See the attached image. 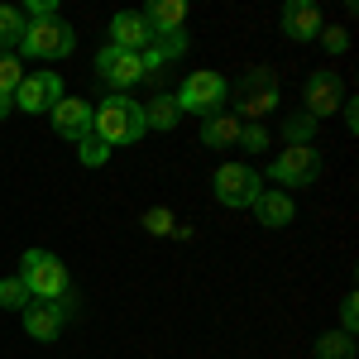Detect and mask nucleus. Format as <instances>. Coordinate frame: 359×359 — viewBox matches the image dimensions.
I'll use <instances>...</instances> for the list:
<instances>
[{
	"instance_id": "f257e3e1",
	"label": "nucleus",
	"mask_w": 359,
	"mask_h": 359,
	"mask_svg": "<svg viewBox=\"0 0 359 359\" xmlns=\"http://www.w3.org/2000/svg\"><path fill=\"white\" fill-rule=\"evenodd\" d=\"M91 135L106 139V144H139V139L149 135V125H144V106L130 101V96H106L101 106H91Z\"/></svg>"
},
{
	"instance_id": "f03ea898",
	"label": "nucleus",
	"mask_w": 359,
	"mask_h": 359,
	"mask_svg": "<svg viewBox=\"0 0 359 359\" xmlns=\"http://www.w3.org/2000/svg\"><path fill=\"white\" fill-rule=\"evenodd\" d=\"M20 283L29 287V297H39V302H62L67 297V269H62V259L48 254V249H25Z\"/></svg>"
},
{
	"instance_id": "7ed1b4c3",
	"label": "nucleus",
	"mask_w": 359,
	"mask_h": 359,
	"mask_svg": "<svg viewBox=\"0 0 359 359\" xmlns=\"http://www.w3.org/2000/svg\"><path fill=\"white\" fill-rule=\"evenodd\" d=\"M211 192H216V201L221 206H230V211H245V206H254L259 201V192H264V172L254 163H221L216 168V177H211Z\"/></svg>"
},
{
	"instance_id": "20e7f679",
	"label": "nucleus",
	"mask_w": 359,
	"mask_h": 359,
	"mask_svg": "<svg viewBox=\"0 0 359 359\" xmlns=\"http://www.w3.org/2000/svg\"><path fill=\"white\" fill-rule=\"evenodd\" d=\"M269 177H273L283 192H297V187H311L316 177H321V154L311 149V144H287L283 154H278L273 163H269Z\"/></svg>"
},
{
	"instance_id": "39448f33",
	"label": "nucleus",
	"mask_w": 359,
	"mask_h": 359,
	"mask_svg": "<svg viewBox=\"0 0 359 359\" xmlns=\"http://www.w3.org/2000/svg\"><path fill=\"white\" fill-rule=\"evenodd\" d=\"M20 48H25L29 57L53 62V57H67L72 48H77V34H72V25H67V20H57V15H53V20H29Z\"/></svg>"
},
{
	"instance_id": "423d86ee",
	"label": "nucleus",
	"mask_w": 359,
	"mask_h": 359,
	"mask_svg": "<svg viewBox=\"0 0 359 359\" xmlns=\"http://www.w3.org/2000/svg\"><path fill=\"white\" fill-rule=\"evenodd\" d=\"M225 101H230V86H225L221 72H192L187 82H182V91H177V111L187 115H221Z\"/></svg>"
},
{
	"instance_id": "0eeeda50",
	"label": "nucleus",
	"mask_w": 359,
	"mask_h": 359,
	"mask_svg": "<svg viewBox=\"0 0 359 359\" xmlns=\"http://www.w3.org/2000/svg\"><path fill=\"white\" fill-rule=\"evenodd\" d=\"M230 96H235V111L254 115V125H259V115H273L278 111V77H273V67H254V72H245L240 86H235Z\"/></svg>"
},
{
	"instance_id": "6e6552de",
	"label": "nucleus",
	"mask_w": 359,
	"mask_h": 359,
	"mask_svg": "<svg viewBox=\"0 0 359 359\" xmlns=\"http://www.w3.org/2000/svg\"><path fill=\"white\" fill-rule=\"evenodd\" d=\"M302 101H306V115L321 125L326 115H335L345 106V77H335L331 67H321V72H311L302 86Z\"/></svg>"
},
{
	"instance_id": "1a4fd4ad",
	"label": "nucleus",
	"mask_w": 359,
	"mask_h": 359,
	"mask_svg": "<svg viewBox=\"0 0 359 359\" xmlns=\"http://www.w3.org/2000/svg\"><path fill=\"white\" fill-rule=\"evenodd\" d=\"M57 101H62V77L57 72H25V82L15 86V106L25 115H43V111H53Z\"/></svg>"
},
{
	"instance_id": "9d476101",
	"label": "nucleus",
	"mask_w": 359,
	"mask_h": 359,
	"mask_svg": "<svg viewBox=\"0 0 359 359\" xmlns=\"http://www.w3.org/2000/svg\"><path fill=\"white\" fill-rule=\"evenodd\" d=\"M96 72H101V77L115 86V96H125L130 86L149 82V67H144V57H139V53H120V48H111V43L96 53Z\"/></svg>"
},
{
	"instance_id": "9b49d317",
	"label": "nucleus",
	"mask_w": 359,
	"mask_h": 359,
	"mask_svg": "<svg viewBox=\"0 0 359 359\" xmlns=\"http://www.w3.org/2000/svg\"><path fill=\"white\" fill-rule=\"evenodd\" d=\"M149 43H154V29H149V20L139 10L111 15V48H120V53H144Z\"/></svg>"
},
{
	"instance_id": "f8f14e48",
	"label": "nucleus",
	"mask_w": 359,
	"mask_h": 359,
	"mask_svg": "<svg viewBox=\"0 0 359 359\" xmlns=\"http://www.w3.org/2000/svg\"><path fill=\"white\" fill-rule=\"evenodd\" d=\"M278 25H283V34H287L292 43H311L326 20H321V10H316L311 0H287L283 15H278Z\"/></svg>"
},
{
	"instance_id": "ddd939ff",
	"label": "nucleus",
	"mask_w": 359,
	"mask_h": 359,
	"mask_svg": "<svg viewBox=\"0 0 359 359\" xmlns=\"http://www.w3.org/2000/svg\"><path fill=\"white\" fill-rule=\"evenodd\" d=\"M48 115H53V130L72 144L91 135V101H82V96H62Z\"/></svg>"
},
{
	"instance_id": "4468645a",
	"label": "nucleus",
	"mask_w": 359,
	"mask_h": 359,
	"mask_svg": "<svg viewBox=\"0 0 359 359\" xmlns=\"http://www.w3.org/2000/svg\"><path fill=\"white\" fill-rule=\"evenodd\" d=\"M254 216H259L264 230H283V225L297 221V201H292V192H259Z\"/></svg>"
},
{
	"instance_id": "2eb2a0df",
	"label": "nucleus",
	"mask_w": 359,
	"mask_h": 359,
	"mask_svg": "<svg viewBox=\"0 0 359 359\" xmlns=\"http://www.w3.org/2000/svg\"><path fill=\"white\" fill-rule=\"evenodd\" d=\"M25 331L34 335V340H57L62 335V306L57 302H34V306H25Z\"/></svg>"
},
{
	"instance_id": "dca6fc26",
	"label": "nucleus",
	"mask_w": 359,
	"mask_h": 359,
	"mask_svg": "<svg viewBox=\"0 0 359 359\" xmlns=\"http://www.w3.org/2000/svg\"><path fill=\"white\" fill-rule=\"evenodd\" d=\"M240 130H245V125H240V115H206V120H201V144H206V149H235V144H240Z\"/></svg>"
},
{
	"instance_id": "f3484780",
	"label": "nucleus",
	"mask_w": 359,
	"mask_h": 359,
	"mask_svg": "<svg viewBox=\"0 0 359 359\" xmlns=\"http://www.w3.org/2000/svg\"><path fill=\"white\" fill-rule=\"evenodd\" d=\"M144 20L154 29V39H158V34H172V29L187 25V0H154V5L144 10Z\"/></svg>"
},
{
	"instance_id": "a211bd4d",
	"label": "nucleus",
	"mask_w": 359,
	"mask_h": 359,
	"mask_svg": "<svg viewBox=\"0 0 359 359\" xmlns=\"http://www.w3.org/2000/svg\"><path fill=\"white\" fill-rule=\"evenodd\" d=\"M177 120H182V111H177V96H154L149 106H144V125L149 130H177Z\"/></svg>"
},
{
	"instance_id": "6ab92c4d",
	"label": "nucleus",
	"mask_w": 359,
	"mask_h": 359,
	"mask_svg": "<svg viewBox=\"0 0 359 359\" xmlns=\"http://www.w3.org/2000/svg\"><path fill=\"white\" fill-rule=\"evenodd\" d=\"M25 10H15V5H0V48L10 53V48H20V39H25Z\"/></svg>"
},
{
	"instance_id": "aec40b11",
	"label": "nucleus",
	"mask_w": 359,
	"mask_h": 359,
	"mask_svg": "<svg viewBox=\"0 0 359 359\" xmlns=\"http://www.w3.org/2000/svg\"><path fill=\"white\" fill-rule=\"evenodd\" d=\"M316 359H355V335H345V331L321 335L316 340Z\"/></svg>"
},
{
	"instance_id": "412c9836",
	"label": "nucleus",
	"mask_w": 359,
	"mask_h": 359,
	"mask_svg": "<svg viewBox=\"0 0 359 359\" xmlns=\"http://www.w3.org/2000/svg\"><path fill=\"white\" fill-rule=\"evenodd\" d=\"M29 302H34V297H29V287L20 283V273L0 278V306H5V311H25Z\"/></svg>"
},
{
	"instance_id": "4be33fe9",
	"label": "nucleus",
	"mask_w": 359,
	"mask_h": 359,
	"mask_svg": "<svg viewBox=\"0 0 359 359\" xmlns=\"http://www.w3.org/2000/svg\"><path fill=\"white\" fill-rule=\"evenodd\" d=\"M278 130H283V139H287V144H311V135H316V120H311V115H287Z\"/></svg>"
},
{
	"instance_id": "5701e85b",
	"label": "nucleus",
	"mask_w": 359,
	"mask_h": 359,
	"mask_svg": "<svg viewBox=\"0 0 359 359\" xmlns=\"http://www.w3.org/2000/svg\"><path fill=\"white\" fill-rule=\"evenodd\" d=\"M77 158H82L86 168H101L106 158H111V144L96 139V135H86V139H77Z\"/></svg>"
},
{
	"instance_id": "b1692460",
	"label": "nucleus",
	"mask_w": 359,
	"mask_h": 359,
	"mask_svg": "<svg viewBox=\"0 0 359 359\" xmlns=\"http://www.w3.org/2000/svg\"><path fill=\"white\" fill-rule=\"evenodd\" d=\"M20 82H25V67H20V57L0 48V91H10V96H15V86H20Z\"/></svg>"
},
{
	"instance_id": "393cba45",
	"label": "nucleus",
	"mask_w": 359,
	"mask_h": 359,
	"mask_svg": "<svg viewBox=\"0 0 359 359\" xmlns=\"http://www.w3.org/2000/svg\"><path fill=\"white\" fill-rule=\"evenodd\" d=\"M144 230L149 235H177V221L168 206H154V211H144Z\"/></svg>"
},
{
	"instance_id": "a878e982",
	"label": "nucleus",
	"mask_w": 359,
	"mask_h": 359,
	"mask_svg": "<svg viewBox=\"0 0 359 359\" xmlns=\"http://www.w3.org/2000/svg\"><path fill=\"white\" fill-rule=\"evenodd\" d=\"M316 43H321V48H326V53H345V48H350V34H345V29L340 25H321V34H316Z\"/></svg>"
},
{
	"instance_id": "bb28decb",
	"label": "nucleus",
	"mask_w": 359,
	"mask_h": 359,
	"mask_svg": "<svg viewBox=\"0 0 359 359\" xmlns=\"http://www.w3.org/2000/svg\"><path fill=\"white\" fill-rule=\"evenodd\" d=\"M240 149H245V154H264V149H269V130H264V125H245V130H240Z\"/></svg>"
},
{
	"instance_id": "cd10ccee",
	"label": "nucleus",
	"mask_w": 359,
	"mask_h": 359,
	"mask_svg": "<svg viewBox=\"0 0 359 359\" xmlns=\"http://www.w3.org/2000/svg\"><path fill=\"white\" fill-rule=\"evenodd\" d=\"M340 321H345V335H355V321H359V297L355 292L340 302Z\"/></svg>"
},
{
	"instance_id": "c85d7f7f",
	"label": "nucleus",
	"mask_w": 359,
	"mask_h": 359,
	"mask_svg": "<svg viewBox=\"0 0 359 359\" xmlns=\"http://www.w3.org/2000/svg\"><path fill=\"white\" fill-rule=\"evenodd\" d=\"M25 15H29V20H53L57 5H53V0H25Z\"/></svg>"
},
{
	"instance_id": "c756f323",
	"label": "nucleus",
	"mask_w": 359,
	"mask_h": 359,
	"mask_svg": "<svg viewBox=\"0 0 359 359\" xmlns=\"http://www.w3.org/2000/svg\"><path fill=\"white\" fill-rule=\"evenodd\" d=\"M10 111H15V96H10V91H0V120H5Z\"/></svg>"
}]
</instances>
